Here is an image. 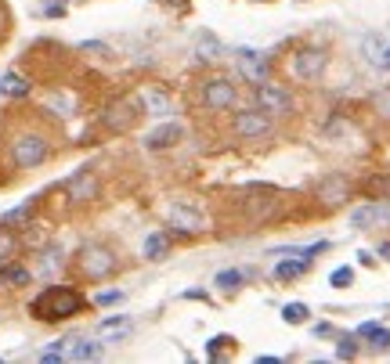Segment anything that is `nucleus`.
Listing matches in <instances>:
<instances>
[{"mask_svg":"<svg viewBox=\"0 0 390 364\" xmlns=\"http://www.w3.org/2000/svg\"><path fill=\"white\" fill-rule=\"evenodd\" d=\"M365 51H369V62H372V65L390 69V47H383L379 37H369V40H365Z\"/></svg>","mask_w":390,"mask_h":364,"instance_id":"nucleus-19","label":"nucleus"},{"mask_svg":"<svg viewBox=\"0 0 390 364\" xmlns=\"http://www.w3.org/2000/svg\"><path fill=\"white\" fill-rule=\"evenodd\" d=\"M29 278L33 275H29L25 267H8L4 275H0V282H8V285H29Z\"/></svg>","mask_w":390,"mask_h":364,"instance_id":"nucleus-28","label":"nucleus"},{"mask_svg":"<svg viewBox=\"0 0 390 364\" xmlns=\"http://www.w3.org/2000/svg\"><path fill=\"white\" fill-rule=\"evenodd\" d=\"M141 105H148V112H152V115H166L170 112V98L163 94V90H145Z\"/></svg>","mask_w":390,"mask_h":364,"instance_id":"nucleus-21","label":"nucleus"},{"mask_svg":"<svg viewBox=\"0 0 390 364\" xmlns=\"http://www.w3.org/2000/svg\"><path fill=\"white\" fill-rule=\"evenodd\" d=\"M243 282H246V270H221L214 285L221 292H238V289H243Z\"/></svg>","mask_w":390,"mask_h":364,"instance_id":"nucleus-23","label":"nucleus"},{"mask_svg":"<svg viewBox=\"0 0 390 364\" xmlns=\"http://www.w3.org/2000/svg\"><path fill=\"white\" fill-rule=\"evenodd\" d=\"M307 307H304V303H286V307H282V321L286 325H304L307 321Z\"/></svg>","mask_w":390,"mask_h":364,"instance_id":"nucleus-24","label":"nucleus"},{"mask_svg":"<svg viewBox=\"0 0 390 364\" xmlns=\"http://www.w3.org/2000/svg\"><path fill=\"white\" fill-rule=\"evenodd\" d=\"M354 336H358V339H369V346H376V350H390V328H383V325H376V321L358 325Z\"/></svg>","mask_w":390,"mask_h":364,"instance_id":"nucleus-16","label":"nucleus"},{"mask_svg":"<svg viewBox=\"0 0 390 364\" xmlns=\"http://www.w3.org/2000/svg\"><path fill=\"white\" fill-rule=\"evenodd\" d=\"M231 130L243 141H260V137H267L275 130V123H272V115L260 112V108H238L231 115Z\"/></svg>","mask_w":390,"mask_h":364,"instance_id":"nucleus-4","label":"nucleus"},{"mask_svg":"<svg viewBox=\"0 0 390 364\" xmlns=\"http://www.w3.org/2000/svg\"><path fill=\"white\" fill-rule=\"evenodd\" d=\"M69 195L80 202V199H95L98 195V180H95V173L91 170H83V173H76L73 180H69Z\"/></svg>","mask_w":390,"mask_h":364,"instance_id":"nucleus-17","label":"nucleus"},{"mask_svg":"<svg viewBox=\"0 0 390 364\" xmlns=\"http://www.w3.org/2000/svg\"><path fill=\"white\" fill-rule=\"evenodd\" d=\"M379 256H383V260H390V241H383V246H379Z\"/></svg>","mask_w":390,"mask_h":364,"instance_id":"nucleus-37","label":"nucleus"},{"mask_svg":"<svg viewBox=\"0 0 390 364\" xmlns=\"http://www.w3.org/2000/svg\"><path fill=\"white\" fill-rule=\"evenodd\" d=\"M141 98L138 101H116L105 115H102V127L109 130V134H127L134 123H138V115H141Z\"/></svg>","mask_w":390,"mask_h":364,"instance_id":"nucleus-8","label":"nucleus"},{"mask_svg":"<svg viewBox=\"0 0 390 364\" xmlns=\"http://www.w3.org/2000/svg\"><path fill=\"white\" fill-rule=\"evenodd\" d=\"M80 307H83V296L76 289H66V285H54V289H47L44 296L33 299V314L44 318V321L73 318V314H80Z\"/></svg>","mask_w":390,"mask_h":364,"instance_id":"nucleus-1","label":"nucleus"},{"mask_svg":"<svg viewBox=\"0 0 390 364\" xmlns=\"http://www.w3.org/2000/svg\"><path fill=\"white\" fill-rule=\"evenodd\" d=\"M0 25H4V8H0Z\"/></svg>","mask_w":390,"mask_h":364,"instance_id":"nucleus-38","label":"nucleus"},{"mask_svg":"<svg viewBox=\"0 0 390 364\" xmlns=\"http://www.w3.org/2000/svg\"><path fill=\"white\" fill-rule=\"evenodd\" d=\"M47 105H54V108H62V115H69V98H47Z\"/></svg>","mask_w":390,"mask_h":364,"instance_id":"nucleus-36","label":"nucleus"},{"mask_svg":"<svg viewBox=\"0 0 390 364\" xmlns=\"http://www.w3.org/2000/svg\"><path fill=\"white\" fill-rule=\"evenodd\" d=\"M372 108H376V115H379V119H390V87L372 90Z\"/></svg>","mask_w":390,"mask_h":364,"instance_id":"nucleus-25","label":"nucleus"},{"mask_svg":"<svg viewBox=\"0 0 390 364\" xmlns=\"http://www.w3.org/2000/svg\"><path fill=\"white\" fill-rule=\"evenodd\" d=\"M0 94H4V98H22V94H29V80L18 76V73H8L4 80H0Z\"/></svg>","mask_w":390,"mask_h":364,"instance_id":"nucleus-18","label":"nucleus"},{"mask_svg":"<svg viewBox=\"0 0 390 364\" xmlns=\"http://www.w3.org/2000/svg\"><path fill=\"white\" fill-rule=\"evenodd\" d=\"M40 360H44V364H58V360H66V339H62V343H54V346H47V350L40 353Z\"/></svg>","mask_w":390,"mask_h":364,"instance_id":"nucleus-30","label":"nucleus"},{"mask_svg":"<svg viewBox=\"0 0 390 364\" xmlns=\"http://www.w3.org/2000/svg\"><path fill=\"white\" fill-rule=\"evenodd\" d=\"M253 101H257V108L260 112H267V115H289L293 108H296V101H293V94L282 87V83H272V80H260L257 83V90H253Z\"/></svg>","mask_w":390,"mask_h":364,"instance_id":"nucleus-3","label":"nucleus"},{"mask_svg":"<svg viewBox=\"0 0 390 364\" xmlns=\"http://www.w3.org/2000/svg\"><path fill=\"white\" fill-rule=\"evenodd\" d=\"M166 253H170V241H166L163 231H156V234L145 238V256H148V260H163Z\"/></svg>","mask_w":390,"mask_h":364,"instance_id":"nucleus-20","label":"nucleus"},{"mask_svg":"<svg viewBox=\"0 0 390 364\" xmlns=\"http://www.w3.org/2000/svg\"><path fill=\"white\" fill-rule=\"evenodd\" d=\"M365 192L372 199H390V177H369L365 180Z\"/></svg>","mask_w":390,"mask_h":364,"instance_id":"nucleus-26","label":"nucleus"},{"mask_svg":"<svg viewBox=\"0 0 390 364\" xmlns=\"http://www.w3.org/2000/svg\"><path fill=\"white\" fill-rule=\"evenodd\" d=\"M354 282V270L351 267H336L333 275H329V285H336V289H347Z\"/></svg>","mask_w":390,"mask_h":364,"instance_id":"nucleus-29","label":"nucleus"},{"mask_svg":"<svg viewBox=\"0 0 390 364\" xmlns=\"http://www.w3.org/2000/svg\"><path fill=\"white\" fill-rule=\"evenodd\" d=\"M325 65H329V54L322 47H300L293 54V76L300 83H318L325 76Z\"/></svg>","mask_w":390,"mask_h":364,"instance_id":"nucleus-5","label":"nucleus"},{"mask_svg":"<svg viewBox=\"0 0 390 364\" xmlns=\"http://www.w3.org/2000/svg\"><path fill=\"white\" fill-rule=\"evenodd\" d=\"M80 51H91V54H109V47H105V44H95V40L80 44Z\"/></svg>","mask_w":390,"mask_h":364,"instance_id":"nucleus-35","label":"nucleus"},{"mask_svg":"<svg viewBox=\"0 0 390 364\" xmlns=\"http://www.w3.org/2000/svg\"><path fill=\"white\" fill-rule=\"evenodd\" d=\"M119 299H123V292H116V289H112V292H98V296H95L98 307H112V303H119Z\"/></svg>","mask_w":390,"mask_h":364,"instance_id":"nucleus-33","label":"nucleus"},{"mask_svg":"<svg viewBox=\"0 0 390 364\" xmlns=\"http://www.w3.org/2000/svg\"><path fill=\"white\" fill-rule=\"evenodd\" d=\"M166 220H170V227H177L181 234H195V231H202L199 209H195V206H185V202H173V206L166 209Z\"/></svg>","mask_w":390,"mask_h":364,"instance_id":"nucleus-10","label":"nucleus"},{"mask_svg":"<svg viewBox=\"0 0 390 364\" xmlns=\"http://www.w3.org/2000/svg\"><path fill=\"white\" fill-rule=\"evenodd\" d=\"M336 357L340 360H354L358 357V336H340L336 339Z\"/></svg>","mask_w":390,"mask_h":364,"instance_id":"nucleus-27","label":"nucleus"},{"mask_svg":"<svg viewBox=\"0 0 390 364\" xmlns=\"http://www.w3.org/2000/svg\"><path fill=\"white\" fill-rule=\"evenodd\" d=\"M318 199H322V206H325V209L343 206V202L351 199V180H347V177H340V173L325 177L322 184H318Z\"/></svg>","mask_w":390,"mask_h":364,"instance_id":"nucleus-9","label":"nucleus"},{"mask_svg":"<svg viewBox=\"0 0 390 364\" xmlns=\"http://www.w3.org/2000/svg\"><path fill=\"white\" fill-rule=\"evenodd\" d=\"M307 270V260H282L279 267H275V278L279 282H293V278H300Z\"/></svg>","mask_w":390,"mask_h":364,"instance_id":"nucleus-22","label":"nucleus"},{"mask_svg":"<svg viewBox=\"0 0 390 364\" xmlns=\"http://www.w3.org/2000/svg\"><path fill=\"white\" fill-rule=\"evenodd\" d=\"M112 270H116V256H112L109 246H87V249L80 253V275H83V278L102 282V278L112 275Z\"/></svg>","mask_w":390,"mask_h":364,"instance_id":"nucleus-6","label":"nucleus"},{"mask_svg":"<svg viewBox=\"0 0 390 364\" xmlns=\"http://www.w3.org/2000/svg\"><path fill=\"white\" fill-rule=\"evenodd\" d=\"M351 224H354V227H386V224H390V206H386V202H372V206L354 209Z\"/></svg>","mask_w":390,"mask_h":364,"instance_id":"nucleus-11","label":"nucleus"},{"mask_svg":"<svg viewBox=\"0 0 390 364\" xmlns=\"http://www.w3.org/2000/svg\"><path fill=\"white\" fill-rule=\"evenodd\" d=\"M235 58H238V73H243L250 83L267 80V62H264V54H257V51H238Z\"/></svg>","mask_w":390,"mask_h":364,"instance_id":"nucleus-13","label":"nucleus"},{"mask_svg":"<svg viewBox=\"0 0 390 364\" xmlns=\"http://www.w3.org/2000/svg\"><path fill=\"white\" fill-rule=\"evenodd\" d=\"M11 253H15V238H11L4 227H0V260H8Z\"/></svg>","mask_w":390,"mask_h":364,"instance_id":"nucleus-32","label":"nucleus"},{"mask_svg":"<svg viewBox=\"0 0 390 364\" xmlns=\"http://www.w3.org/2000/svg\"><path fill=\"white\" fill-rule=\"evenodd\" d=\"M105 343L95 339H66V360H102Z\"/></svg>","mask_w":390,"mask_h":364,"instance_id":"nucleus-15","label":"nucleus"},{"mask_svg":"<svg viewBox=\"0 0 390 364\" xmlns=\"http://www.w3.org/2000/svg\"><path fill=\"white\" fill-rule=\"evenodd\" d=\"M130 332H134V321H130V318H102V321H98V336H102L105 343H123Z\"/></svg>","mask_w":390,"mask_h":364,"instance_id":"nucleus-14","label":"nucleus"},{"mask_svg":"<svg viewBox=\"0 0 390 364\" xmlns=\"http://www.w3.org/2000/svg\"><path fill=\"white\" fill-rule=\"evenodd\" d=\"M199 44L206 47V58H221V44L209 37V33H199Z\"/></svg>","mask_w":390,"mask_h":364,"instance_id":"nucleus-31","label":"nucleus"},{"mask_svg":"<svg viewBox=\"0 0 390 364\" xmlns=\"http://www.w3.org/2000/svg\"><path fill=\"white\" fill-rule=\"evenodd\" d=\"M235 101H238V90H235L231 80L209 76V80L202 83V105H206L209 112H228V108H235Z\"/></svg>","mask_w":390,"mask_h":364,"instance_id":"nucleus-7","label":"nucleus"},{"mask_svg":"<svg viewBox=\"0 0 390 364\" xmlns=\"http://www.w3.org/2000/svg\"><path fill=\"white\" fill-rule=\"evenodd\" d=\"M47 156H51V141L40 130H25V134H18L11 141V159L22 170H33V166L47 163Z\"/></svg>","mask_w":390,"mask_h":364,"instance_id":"nucleus-2","label":"nucleus"},{"mask_svg":"<svg viewBox=\"0 0 390 364\" xmlns=\"http://www.w3.org/2000/svg\"><path fill=\"white\" fill-rule=\"evenodd\" d=\"M228 343H231L228 336H214V339H209V346H206V353H209V357H217V353H221Z\"/></svg>","mask_w":390,"mask_h":364,"instance_id":"nucleus-34","label":"nucleus"},{"mask_svg":"<svg viewBox=\"0 0 390 364\" xmlns=\"http://www.w3.org/2000/svg\"><path fill=\"white\" fill-rule=\"evenodd\" d=\"M181 137H185V127H181V123H163V127H156L152 134L145 137V148H152V151H163V148H173V144H181Z\"/></svg>","mask_w":390,"mask_h":364,"instance_id":"nucleus-12","label":"nucleus"}]
</instances>
